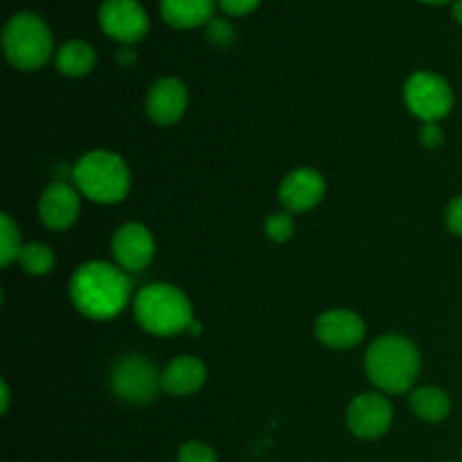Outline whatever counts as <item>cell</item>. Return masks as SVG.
I'll return each mask as SVG.
<instances>
[{
    "instance_id": "obj_1",
    "label": "cell",
    "mask_w": 462,
    "mask_h": 462,
    "mask_svg": "<svg viewBox=\"0 0 462 462\" xmlns=\"http://www.w3.org/2000/svg\"><path fill=\"white\" fill-rule=\"evenodd\" d=\"M70 300L86 319H116L131 300L129 273L104 260L84 262L70 278Z\"/></svg>"
},
{
    "instance_id": "obj_2",
    "label": "cell",
    "mask_w": 462,
    "mask_h": 462,
    "mask_svg": "<svg viewBox=\"0 0 462 462\" xmlns=\"http://www.w3.org/2000/svg\"><path fill=\"white\" fill-rule=\"evenodd\" d=\"M364 364L365 374L379 391L400 395L409 393L420 377L422 356L411 338L402 334H386L370 343Z\"/></svg>"
},
{
    "instance_id": "obj_3",
    "label": "cell",
    "mask_w": 462,
    "mask_h": 462,
    "mask_svg": "<svg viewBox=\"0 0 462 462\" xmlns=\"http://www.w3.org/2000/svg\"><path fill=\"white\" fill-rule=\"evenodd\" d=\"M134 316L144 332L153 337H176L194 323L189 298L179 287L153 282L140 289L134 298Z\"/></svg>"
},
{
    "instance_id": "obj_4",
    "label": "cell",
    "mask_w": 462,
    "mask_h": 462,
    "mask_svg": "<svg viewBox=\"0 0 462 462\" xmlns=\"http://www.w3.org/2000/svg\"><path fill=\"white\" fill-rule=\"evenodd\" d=\"M72 185L81 197L99 206L125 201L131 189V170L125 158L108 149L84 153L72 167Z\"/></svg>"
},
{
    "instance_id": "obj_5",
    "label": "cell",
    "mask_w": 462,
    "mask_h": 462,
    "mask_svg": "<svg viewBox=\"0 0 462 462\" xmlns=\"http://www.w3.org/2000/svg\"><path fill=\"white\" fill-rule=\"evenodd\" d=\"M3 52L16 70H39L52 57V32L34 12H18L3 30Z\"/></svg>"
},
{
    "instance_id": "obj_6",
    "label": "cell",
    "mask_w": 462,
    "mask_h": 462,
    "mask_svg": "<svg viewBox=\"0 0 462 462\" xmlns=\"http://www.w3.org/2000/svg\"><path fill=\"white\" fill-rule=\"evenodd\" d=\"M111 388L122 402L149 404L162 391V373L143 355L120 356L111 370Z\"/></svg>"
},
{
    "instance_id": "obj_7",
    "label": "cell",
    "mask_w": 462,
    "mask_h": 462,
    "mask_svg": "<svg viewBox=\"0 0 462 462\" xmlns=\"http://www.w3.org/2000/svg\"><path fill=\"white\" fill-rule=\"evenodd\" d=\"M406 108L422 122H438L454 108V90L445 77L418 70L404 84Z\"/></svg>"
},
{
    "instance_id": "obj_8",
    "label": "cell",
    "mask_w": 462,
    "mask_h": 462,
    "mask_svg": "<svg viewBox=\"0 0 462 462\" xmlns=\"http://www.w3.org/2000/svg\"><path fill=\"white\" fill-rule=\"evenodd\" d=\"M99 27L113 41L134 45L149 32V16L138 0H104L99 7Z\"/></svg>"
},
{
    "instance_id": "obj_9",
    "label": "cell",
    "mask_w": 462,
    "mask_h": 462,
    "mask_svg": "<svg viewBox=\"0 0 462 462\" xmlns=\"http://www.w3.org/2000/svg\"><path fill=\"white\" fill-rule=\"evenodd\" d=\"M111 253L116 264L126 273H140L152 264L156 255V242L147 226L138 221L122 224L111 239Z\"/></svg>"
},
{
    "instance_id": "obj_10",
    "label": "cell",
    "mask_w": 462,
    "mask_h": 462,
    "mask_svg": "<svg viewBox=\"0 0 462 462\" xmlns=\"http://www.w3.org/2000/svg\"><path fill=\"white\" fill-rule=\"evenodd\" d=\"M347 427L361 440H377L391 429L393 406L382 393H361L347 406Z\"/></svg>"
},
{
    "instance_id": "obj_11",
    "label": "cell",
    "mask_w": 462,
    "mask_h": 462,
    "mask_svg": "<svg viewBox=\"0 0 462 462\" xmlns=\"http://www.w3.org/2000/svg\"><path fill=\"white\" fill-rule=\"evenodd\" d=\"M325 189L328 185H325L320 171L311 170V167H298L284 176L278 197L287 212H310L323 201Z\"/></svg>"
},
{
    "instance_id": "obj_12",
    "label": "cell",
    "mask_w": 462,
    "mask_h": 462,
    "mask_svg": "<svg viewBox=\"0 0 462 462\" xmlns=\"http://www.w3.org/2000/svg\"><path fill=\"white\" fill-rule=\"evenodd\" d=\"M316 338L332 350H352L365 338V323L356 311L329 310L316 320Z\"/></svg>"
},
{
    "instance_id": "obj_13",
    "label": "cell",
    "mask_w": 462,
    "mask_h": 462,
    "mask_svg": "<svg viewBox=\"0 0 462 462\" xmlns=\"http://www.w3.org/2000/svg\"><path fill=\"white\" fill-rule=\"evenodd\" d=\"M188 104L189 95L183 81L176 77H162L149 88L144 108H147L149 120L156 122L158 126H171L185 116Z\"/></svg>"
},
{
    "instance_id": "obj_14",
    "label": "cell",
    "mask_w": 462,
    "mask_h": 462,
    "mask_svg": "<svg viewBox=\"0 0 462 462\" xmlns=\"http://www.w3.org/2000/svg\"><path fill=\"white\" fill-rule=\"evenodd\" d=\"M81 194L77 192L75 185L57 183L48 185L39 199V217L45 228L50 230H68L81 212Z\"/></svg>"
},
{
    "instance_id": "obj_15",
    "label": "cell",
    "mask_w": 462,
    "mask_h": 462,
    "mask_svg": "<svg viewBox=\"0 0 462 462\" xmlns=\"http://www.w3.org/2000/svg\"><path fill=\"white\" fill-rule=\"evenodd\" d=\"M208 379L206 364L199 356L180 355L162 370V391L171 397H188L201 391Z\"/></svg>"
},
{
    "instance_id": "obj_16",
    "label": "cell",
    "mask_w": 462,
    "mask_h": 462,
    "mask_svg": "<svg viewBox=\"0 0 462 462\" xmlns=\"http://www.w3.org/2000/svg\"><path fill=\"white\" fill-rule=\"evenodd\" d=\"M217 0H161V16L174 30H194L215 18Z\"/></svg>"
},
{
    "instance_id": "obj_17",
    "label": "cell",
    "mask_w": 462,
    "mask_h": 462,
    "mask_svg": "<svg viewBox=\"0 0 462 462\" xmlns=\"http://www.w3.org/2000/svg\"><path fill=\"white\" fill-rule=\"evenodd\" d=\"M95 63H97V54H95L93 45L81 39L66 41L57 50V54H54V66H57V70L63 77H72V79L93 72Z\"/></svg>"
},
{
    "instance_id": "obj_18",
    "label": "cell",
    "mask_w": 462,
    "mask_h": 462,
    "mask_svg": "<svg viewBox=\"0 0 462 462\" xmlns=\"http://www.w3.org/2000/svg\"><path fill=\"white\" fill-rule=\"evenodd\" d=\"M409 404L411 411L418 415L422 422H442V420L449 418L451 413V400L442 388L436 386H424V388H415L411 391L409 395Z\"/></svg>"
},
{
    "instance_id": "obj_19",
    "label": "cell",
    "mask_w": 462,
    "mask_h": 462,
    "mask_svg": "<svg viewBox=\"0 0 462 462\" xmlns=\"http://www.w3.org/2000/svg\"><path fill=\"white\" fill-rule=\"evenodd\" d=\"M18 262H21L23 271H25L27 275H36V278H41V275H45L52 271L54 253L48 244L30 242L23 246Z\"/></svg>"
},
{
    "instance_id": "obj_20",
    "label": "cell",
    "mask_w": 462,
    "mask_h": 462,
    "mask_svg": "<svg viewBox=\"0 0 462 462\" xmlns=\"http://www.w3.org/2000/svg\"><path fill=\"white\" fill-rule=\"evenodd\" d=\"M25 244L21 242V230L14 224L7 212L0 215V264L9 266L21 257V251Z\"/></svg>"
},
{
    "instance_id": "obj_21",
    "label": "cell",
    "mask_w": 462,
    "mask_h": 462,
    "mask_svg": "<svg viewBox=\"0 0 462 462\" xmlns=\"http://www.w3.org/2000/svg\"><path fill=\"white\" fill-rule=\"evenodd\" d=\"M264 233L271 242L284 244L293 237L296 233V221H293L291 212H275L264 221Z\"/></svg>"
},
{
    "instance_id": "obj_22",
    "label": "cell",
    "mask_w": 462,
    "mask_h": 462,
    "mask_svg": "<svg viewBox=\"0 0 462 462\" xmlns=\"http://www.w3.org/2000/svg\"><path fill=\"white\" fill-rule=\"evenodd\" d=\"M179 462H219V458L210 445L201 440H189L179 449Z\"/></svg>"
},
{
    "instance_id": "obj_23",
    "label": "cell",
    "mask_w": 462,
    "mask_h": 462,
    "mask_svg": "<svg viewBox=\"0 0 462 462\" xmlns=\"http://www.w3.org/2000/svg\"><path fill=\"white\" fill-rule=\"evenodd\" d=\"M206 36L217 48H226V45H230L235 41V30L226 18H212L206 25Z\"/></svg>"
},
{
    "instance_id": "obj_24",
    "label": "cell",
    "mask_w": 462,
    "mask_h": 462,
    "mask_svg": "<svg viewBox=\"0 0 462 462\" xmlns=\"http://www.w3.org/2000/svg\"><path fill=\"white\" fill-rule=\"evenodd\" d=\"M260 3L262 0H217L221 12L228 14V16H246V14L255 12Z\"/></svg>"
},
{
    "instance_id": "obj_25",
    "label": "cell",
    "mask_w": 462,
    "mask_h": 462,
    "mask_svg": "<svg viewBox=\"0 0 462 462\" xmlns=\"http://www.w3.org/2000/svg\"><path fill=\"white\" fill-rule=\"evenodd\" d=\"M420 143L427 149H438L445 143V131L440 129L438 122H424L422 129H420Z\"/></svg>"
},
{
    "instance_id": "obj_26",
    "label": "cell",
    "mask_w": 462,
    "mask_h": 462,
    "mask_svg": "<svg viewBox=\"0 0 462 462\" xmlns=\"http://www.w3.org/2000/svg\"><path fill=\"white\" fill-rule=\"evenodd\" d=\"M445 221H447V228H449L451 233L462 237V194L447 206Z\"/></svg>"
},
{
    "instance_id": "obj_27",
    "label": "cell",
    "mask_w": 462,
    "mask_h": 462,
    "mask_svg": "<svg viewBox=\"0 0 462 462\" xmlns=\"http://www.w3.org/2000/svg\"><path fill=\"white\" fill-rule=\"evenodd\" d=\"M117 61H120L122 66H125V63H126V66H131V63L135 61V52L131 50V45H125V48L117 52Z\"/></svg>"
},
{
    "instance_id": "obj_28",
    "label": "cell",
    "mask_w": 462,
    "mask_h": 462,
    "mask_svg": "<svg viewBox=\"0 0 462 462\" xmlns=\"http://www.w3.org/2000/svg\"><path fill=\"white\" fill-rule=\"evenodd\" d=\"M0 400H3V406H0V411H3V415L9 411V386L7 382L3 379V383H0Z\"/></svg>"
},
{
    "instance_id": "obj_29",
    "label": "cell",
    "mask_w": 462,
    "mask_h": 462,
    "mask_svg": "<svg viewBox=\"0 0 462 462\" xmlns=\"http://www.w3.org/2000/svg\"><path fill=\"white\" fill-rule=\"evenodd\" d=\"M451 12H454V18L462 25V0H456L454 7H451Z\"/></svg>"
},
{
    "instance_id": "obj_30",
    "label": "cell",
    "mask_w": 462,
    "mask_h": 462,
    "mask_svg": "<svg viewBox=\"0 0 462 462\" xmlns=\"http://www.w3.org/2000/svg\"><path fill=\"white\" fill-rule=\"evenodd\" d=\"M420 3H427V5H445L449 0H420Z\"/></svg>"
}]
</instances>
